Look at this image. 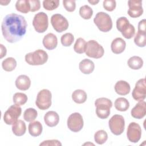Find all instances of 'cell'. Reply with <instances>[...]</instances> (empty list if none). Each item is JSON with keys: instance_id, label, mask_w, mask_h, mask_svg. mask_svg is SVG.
Masks as SVG:
<instances>
[{"instance_id": "obj_1", "label": "cell", "mask_w": 146, "mask_h": 146, "mask_svg": "<svg viewBox=\"0 0 146 146\" xmlns=\"http://www.w3.org/2000/svg\"><path fill=\"white\" fill-rule=\"evenodd\" d=\"M27 26V22L22 15L15 13L7 14L2 22V35L9 43L17 42L25 35Z\"/></svg>"}, {"instance_id": "obj_2", "label": "cell", "mask_w": 146, "mask_h": 146, "mask_svg": "<svg viewBox=\"0 0 146 146\" xmlns=\"http://www.w3.org/2000/svg\"><path fill=\"white\" fill-rule=\"evenodd\" d=\"M96 114L98 117L107 119L110 114V109L112 106L111 100L106 98H99L95 102Z\"/></svg>"}, {"instance_id": "obj_3", "label": "cell", "mask_w": 146, "mask_h": 146, "mask_svg": "<svg viewBox=\"0 0 146 146\" xmlns=\"http://www.w3.org/2000/svg\"><path fill=\"white\" fill-rule=\"evenodd\" d=\"M48 58V54L45 51L38 49L34 52L27 53L25 55V61L30 65L39 66L46 63Z\"/></svg>"}, {"instance_id": "obj_4", "label": "cell", "mask_w": 146, "mask_h": 146, "mask_svg": "<svg viewBox=\"0 0 146 146\" xmlns=\"http://www.w3.org/2000/svg\"><path fill=\"white\" fill-rule=\"evenodd\" d=\"M94 22L98 29L102 32H108L112 28V21L111 17L103 11L99 12L96 14Z\"/></svg>"}, {"instance_id": "obj_5", "label": "cell", "mask_w": 146, "mask_h": 146, "mask_svg": "<svg viewBox=\"0 0 146 146\" xmlns=\"http://www.w3.org/2000/svg\"><path fill=\"white\" fill-rule=\"evenodd\" d=\"M116 28L126 39L132 38L135 33V29L125 17L119 18L116 21Z\"/></svg>"}, {"instance_id": "obj_6", "label": "cell", "mask_w": 146, "mask_h": 146, "mask_svg": "<svg viewBox=\"0 0 146 146\" xmlns=\"http://www.w3.org/2000/svg\"><path fill=\"white\" fill-rule=\"evenodd\" d=\"M85 52L90 58L99 59L104 54V48L95 40H90L86 43Z\"/></svg>"}, {"instance_id": "obj_7", "label": "cell", "mask_w": 146, "mask_h": 146, "mask_svg": "<svg viewBox=\"0 0 146 146\" xmlns=\"http://www.w3.org/2000/svg\"><path fill=\"white\" fill-rule=\"evenodd\" d=\"M51 92L47 89H43L37 94L35 104L41 110H47L51 105Z\"/></svg>"}, {"instance_id": "obj_8", "label": "cell", "mask_w": 146, "mask_h": 146, "mask_svg": "<svg viewBox=\"0 0 146 146\" xmlns=\"http://www.w3.org/2000/svg\"><path fill=\"white\" fill-rule=\"evenodd\" d=\"M109 128L111 132L115 135H121L125 127V121L123 116L120 115H114L108 121Z\"/></svg>"}, {"instance_id": "obj_9", "label": "cell", "mask_w": 146, "mask_h": 146, "mask_svg": "<svg viewBox=\"0 0 146 146\" xmlns=\"http://www.w3.org/2000/svg\"><path fill=\"white\" fill-rule=\"evenodd\" d=\"M33 25L37 33L45 32L48 26L47 15L44 12H39L35 14L33 20Z\"/></svg>"}, {"instance_id": "obj_10", "label": "cell", "mask_w": 146, "mask_h": 146, "mask_svg": "<svg viewBox=\"0 0 146 146\" xmlns=\"http://www.w3.org/2000/svg\"><path fill=\"white\" fill-rule=\"evenodd\" d=\"M21 113L22 109L19 106L12 105L5 112L3 121L7 125H13L18 120Z\"/></svg>"}, {"instance_id": "obj_11", "label": "cell", "mask_w": 146, "mask_h": 146, "mask_svg": "<svg viewBox=\"0 0 146 146\" xmlns=\"http://www.w3.org/2000/svg\"><path fill=\"white\" fill-rule=\"evenodd\" d=\"M67 124L70 131L74 132H78L83 127L84 122L83 117L79 113L74 112L68 116Z\"/></svg>"}, {"instance_id": "obj_12", "label": "cell", "mask_w": 146, "mask_h": 146, "mask_svg": "<svg viewBox=\"0 0 146 146\" xmlns=\"http://www.w3.org/2000/svg\"><path fill=\"white\" fill-rule=\"evenodd\" d=\"M51 23L53 29L58 33L66 31L69 26L67 19L60 14H55L51 16Z\"/></svg>"}, {"instance_id": "obj_13", "label": "cell", "mask_w": 146, "mask_h": 146, "mask_svg": "<svg viewBox=\"0 0 146 146\" xmlns=\"http://www.w3.org/2000/svg\"><path fill=\"white\" fill-rule=\"evenodd\" d=\"M133 98L138 102L143 101L146 96V84L145 78L139 79L135 84L132 93Z\"/></svg>"}, {"instance_id": "obj_14", "label": "cell", "mask_w": 146, "mask_h": 146, "mask_svg": "<svg viewBox=\"0 0 146 146\" xmlns=\"http://www.w3.org/2000/svg\"><path fill=\"white\" fill-rule=\"evenodd\" d=\"M141 136V128L140 125L135 122H131L128 126L127 136L128 140L132 143H137Z\"/></svg>"}, {"instance_id": "obj_15", "label": "cell", "mask_w": 146, "mask_h": 146, "mask_svg": "<svg viewBox=\"0 0 146 146\" xmlns=\"http://www.w3.org/2000/svg\"><path fill=\"white\" fill-rule=\"evenodd\" d=\"M129 9L128 14L131 18H138L143 13L142 1L137 0H131L128 1Z\"/></svg>"}, {"instance_id": "obj_16", "label": "cell", "mask_w": 146, "mask_h": 146, "mask_svg": "<svg viewBox=\"0 0 146 146\" xmlns=\"http://www.w3.org/2000/svg\"><path fill=\"white\" fill-rule=\"evenodd\" d=\"M131 116L137 119L143 118L146 114V103L145 101L139 102L131 110Z\"/></svg>"}, {"instance_id": "obj_17", "label": "cell", "mask_w": 146, "mask_h": 146, "mask_svg": "<svg viewBox=\"0 0 146 146\" xmlns=\"http://www.w3.org/2000/svg\"><path fill=\"white\" fill-rule=\"evenodd\" d=\"M42 43L46 49L52 50L56 47L58 44V39L55 34L52 33H48L44 36Z\"/></svg>"}, {"instance_id": "obj_18", "label": "cell", "mask_w": 146, "mask_h": 146, "mask_svg": "<svg viewBox=\"0 0 146 146\" xmlns=\"http://www.w3.org/2000/svg\"><path fill=\"white\" fill-rule=\"evenodd\" d=\"M16 87L22 91L27 90L31 86V80L26 75H21L17 77L15 82Z\"/></svg>"}, {"instance_id": "obj_19", "label": "cell", "mask_w": 146, "mask_h": 146, "mask_svg": "<svg viewBox=\"0 0 146 146\" xmlns=\"http://www.w3.org/2000/svg\"><path fill=\"white\" fill-rule=\"evenodd\" d=\"M126 47L125 40L121 38H116L114 39L111 44V48L113 53L119 54L122 53Z\"/></svg>"}, {"instance_id": "obj_20", "label": "cell", "mask_w": 146, "mask_h": 146, "mask_svg": "<svg viewBox=\"0 0 146 146\" xmlns=\"http://www.w3.org/2000/svg\"><path fill=\"white\" fill-rule=\"evenodd\" d=\"M44 121L47 126L50 127H55L59 121V115L53 111H48L44 116Z\"/></svg>"}, {"instance_id": "obj_21", "label": "cell", "mask_w": 146, "mask_h": 146, "mask_svg": "<svg viewBox=\"0 0 146 146\" xmlns=\"http://www.w3.org/2000/svg\"><path fill=\"white\" fill-rule=\"evenodd\" d=\"M115 92L120 95H126L129 93L131 87L129 84L124 80H119L114 86Z\"/></svg>"}, {"instance_id": "obj_22", "label": "cell", "mask_w": 146, "mask_h": 146, "mask_svg": "<svg viewBox=\"0 0 146 146\" xmlns=\"http://www.w3.org/2000/svg\"><path fill=\"white\" fill-rule=\"evenodd\" d=\"M79 68L80 71L84 74H90L94 71L95 64L90 59H84L79 63Z\"/></svg>"}, {"instance_id": "obj_23", "label": "cell", "mask_w": 146, "mask_h": 146, "mask_svg": "<svg viewBox=\"0 0 146 146\" xmlns=\"http://www.w3.org/2000/svg\"><path fill=\"white\" fill-rule=\"evenodd\" d=\"M28 129L30 135L33 137H37L42 133L43 127L39 121H34L29 124Z\"/></svg>"}, {"instance_id": "obj_24", "label": "cell", "mask_w": 146, "mask_h": 146, "mask_svg": "<svg viewBox=\"0 0 146 146\" xmlns=\"http://www.w3.org/2000/svg\"><path fill=\"white\" fill-rule=\"evenodd\" d=\"M26 131V124L22 120H18L15 123L13 124L12 131L15 136H21L25 133Z\"/></svg>"}, {"instance_id": "obj_25", "label": "cell", "mask_w": 146, "mask_h": 146, "mask_svg": "<svg viewBox=\"0 0 146 146\" xmlns=\"http://www.w3.org/2000/svg\"><path fill=\"white\" fill-rule=\"evenodd\" d=\"M87 98L86 92L80 89L75 90L72 94V99L76 103L82 104L84 103Z\"/></svg>"}, {"instance_id": "obj_26", "label": "cell", "mask_w": 146, "mask_h": 146, "mask_svg": "<svg viewBox=\"0 0 146 146\" xmlns=\"http://www.w3.org/2000/svg\"><path fill=\"white\" fill-rule=\"evenodd\" d=\"M128 66L132 70H139L143 66V60L138 56H133L129 58L127 62Z\"/></svg>"}, {"instance_id": "obj_27", "label": "cell", "mask_w": 146, "mask_h": 146, "mask_svg": "<svg viewBox=\"0 0 146 146\" xmlns=\"http://www.w3.org/2000/svg\"><path fill=\"white\" fill-rule=\"evenodd\" d=\"M115 108L119 111H126L129 107V103L128 100L124 98H118L114 103Z\"/></svg>"}, {"instance_id": "obj_28", "label": "cell", "mask_w": 146, "mask_h": 146, "mask_svg": "<svg viewBox=\"0 0 146 146\" xmlns=\"http://www.w3.org/2000/svg\"><path fill=\"white\" fill-rule=\"evenodd\" d=\"M15 8L17 11L27 14L31 11V6L29 0H19L15 3Z\"/></svg>"}, {"instance_id": "obj_29", "label": "cell", "mask_w": 146, "mask_h": 146, "mask_svg": "<svg viewBox=\"0 0 146 146\" xmlns=\"http://www.w3.org/2000/svg\"><path fill=\"white\" fill-rule=\"evenodd\" d=\"M2 68L7 72L13 71L17 67V61L13 57H9L2 61Z\"/></svg>"}, {"instance_id": "obj_30", "label": "cell", "mask_w": 146, "mask_h": 146, "mask_svg": "<svg viewBox=\"0 0 146 146\" xmlns=\"http://www.w3.org/2000/svg\"><path fill=\"white\" fill-rule=\"evenodd\" d=\"M86 43L87 42L83 38H78L74 46V51L78 54H83L85 52Z\"/></svg>"}, {"instance_id": "obj_31", "label": "cell", "mask_w": 146, "mask_h": 146, "mask_svg": "<svg viewBox=\"0 0 146 146\" xmlns=\"http://www.w3.org/2000/svg\"><path fill=\"white\" fill-rule=\"evenodd\" d=\"M38 112L36 110L33 108L26 109L23 113V119L28 122L33 121L37 117Z\"/></svg>"}, {"instance_id": "obj_32", "label": "cell", "mask_w": 146, "mask_h": 146, "mask_svg": "<svg viewBox=\"0 0 146 146\" xmlns=\"http://www.w3.org/2000/svg\"><path fill=\"white\" fill-rule=\"evenodd\" d=\"M108 139V135L107 132L104 130H99L94 134L95 141L98 144H103Z\"/></svg>"}, {"instance_id": "obj_33", "label": "cell", "mask_w": 146, "mask_h": 146, "mask_svg": "<svg viewBox=\"0 0 146 146\" xmlns=\"http://www.w3.org/2000/svg\"><path fill=\"white\" fill-rule=\"evenodd\" d=\"M13 100L15 104L18 106H22L27 102V96L24 93L17 92L14 94Z\"/></svg>"}, {"instance_id": "obj_34", "label": "cell", "mask_w": 146, "mask_h": 146, "mask_svg": "<svg viewBox=\"0 0 146 146\" xmlns=\"http://www.w3.org/2000/svg\"><path fill=\"white\" fill-rule=\"evenodd\" d=\"M79 14L84 19H90L93 15V10L88 5H84L79 9Z\"/></svg>"}, {"instance_id": "obj_35", "label": "cell", "mask_w": 146, "mask_h": 146, "mask_svg": "<svg viewBox=\"0 0 146 146\" xmlns=\"http://www.w3.org/2000/svg\"><path fill=\"white\" fill-rule=\"evenodd\" d=\"M134 42L139 47H145L146 44V33L137 31L134 38Z\"/></svg>"}, {"instance_id": "obj_36", "label": "cell", "mask_w": 146, "mask_h": 146, "mask_svg": "<svg viewBox=\"0 0 146 146\" xmlns=\"http://www.w3.org/2000/svg\"><path fill=\"white\" fill-rule=\"evenodd\" d=\"M59 5V0H44L43 1V6L44 9L52 11L56 9Z\"/></svg>"}, {"instance_id": "obj_37", "label": "cell", "mask_w": 146, "mask_h": 146, "mask_svg": "<svg viewBox=\"0 0 146 146\" xmlns=\"http://www.w3.org/2000/svg\"><path fill=\"white\" fill-rule=\"evenodd\" d=\"M74 40V35L70 33H66L62 35L60 38L61 43L63 46L65 47L70 46Z\"/></svg>"}, {"instance_id": "obj_38", "label": "cell", "mask_w": 146, "mask_h": 146, "mask_svg": "<svg viewBox=\"0 0 146 146\" xmlns=\"http://www.w3.org/2000/svg\"><path fill=\"white\" fill-rule=\"evenodd\" d=\"M103 7L108 11H113L116 6V1L114 0H105L103 3Z\"/></svg>"}, {"instance_id": "obj_39", "label": "cell", "mask_w": 146, "mask_h": 146, "mask_svg": "<svg viewBox=\"0 0 146 146\" xmlns=\"http://www.w3.org/2000/svg\"><path fill=\"white\" fill-rule=\"evenodd\" d=\"M63 5L65 9L68 12H73L76 8V2L75 1H63Z\"/></svg>"}, {"instance_id": "obj_40", "label": "cell", "mask_w": 146, "mask_h": 146, "mask_svg": "<svg viewBox=\"0 0 146 146\" xmlns=\"http://www.w3.org/2000/svg\"><path fill=\"white\" fill-rule=\"evenodd\" d=\"M31 6V11L35 12L39 10L40 7V3L39 0H29Z\"/></svg>"}, {"instance_id": "obj_41", "label": "cell", "mask_w": 146, "mask_h": 146, "mask_svg": "<svg viewBox=\"0 0 146 146\" xmlns=\"http://www.w3.org/2000/svg\"><path fill=\"white\" fill-rule=\"evenodd\" d=\"M40 146L42 145H62V143L58 140H44L39 144Z\"/></svg>"}, {"instance_id": "obj_42", "label": "cell", "mask_w": 146, "mask_h": 146, "mask_svg": "<svg viewBox=\"0 0 146 146\" xmlns=\"http://www.w3.org/2000/svg\"><path fill=\"white\" fill-rule=\"evenodd\" d=\"M145 28H146V20L145 19H142L139 22L138 24V31L141 33H145Z\"/></svg>"}, {"instance_id": "obj_43", "label": "cell", "mask_w": 146, "mask_h": 146, "mask_svg": "<svg viewBox=\"0 0 146 146\" xmlns=\"http://www.w3.org/2000/svg\"><path fill=\"white\" fill-rule=\"evenodd\" d=\"M0 47H1V56H0V58L2 59L3 56H5L6 55L7 50H6V47L2 44H0Z\"/></svg>"}, {"instance_id": "obj_44", "label": "cell", "mask_w": 146, "mask_h": 146, "mask_svg": "<svg viewBox=\"0 0 146 146\" xmlns=\"http://www.w3.org/2000/svg\"><path fill=\"white\" fill-rule=\"evenodd\" d=\"M10 2V1H0V3L1 5L4 6V5H7L8 3H9Z\"/></svg>"}, {"instance_id": "obj_45", "label": "cell", "mask_w": 146, "mask_h": 146, "mask_svg": "<svg viewBox=\"0 0 146 146\" xmlns=\"http://www.w3.org/2000/svg\"><path fill=\"white\" fill-rule=\"evenodd\" d=\"M88 2L90 3L93 5H96L97 3H98L99 1H88Z\"/></svg>"}]
</instances>
